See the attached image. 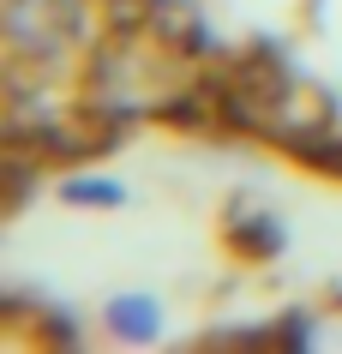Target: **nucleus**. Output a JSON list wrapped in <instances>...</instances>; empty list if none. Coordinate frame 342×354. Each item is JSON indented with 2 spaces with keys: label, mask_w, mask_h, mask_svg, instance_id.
Returning <instances> with one entry per match:
<instances>
[{
  "label": "nucleus",
  "mask_w": 342,
  "mask_h": 354,
  "mask_svg": "<svg viewBox=\"0 0 342 354\" xmlns=\"http://www.w3.org/2000/svg\"><path fill=\"white\" fill-rule=\"evenodd\" d=\"M108 324L126 336V342H144V336H156V300H138V295L114 300V306H108Z\"/></svg>",
  "instance_id": "nucleus-1"
},
{
  "label": "nucleus",
  "mask_w": 342,
  "mask_h": 354,
  "mask_svg": "<svg viewBox=\"0 0 342 354\" xmlns=\"http://www.w3.org/2000/svg\"><path fill=\"white\" fill-rule=\"evenodd\" d=\"M66 198L73 205H120L126 192L114 187V180H66Z\"/></svg>",
  "instance_id": "nucleus-2"
}]
</instances>
